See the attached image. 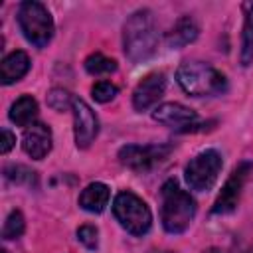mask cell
<instances>
[{"instance_id": "cell-27", "label": "cell", "mask_w": 253, "mask_h": 253, "mask_svg": "<svg viewBox=\"0 0 253 253\" xmlns=\"http://www.w3.org/2000/svg\"><path fill=\"white\" fill-rule=\"evenodd\" d=\"M162 253H168V251H162Z\"/></svg>"}, {"instance_id": "cell-13", "label": "cell", "mask_w": 253, "mask_h": 253, "mask_svg": "<svg viewBox=\"0 0 253 253\" xmlns=\"http://www.w3.org/2000/svg\"><path fill=\"white\" fill-rule=\"evenodd\" d=\"M30 69V57L26 51L22 49H16L12 51L10 55H6L0 63V81L4 85H10V83H16L20 81Z\"/></svg>"}, {"instance_id": "cell-19", "label": "cell", "mask_w": 253, "mask_h": 253, "mask_svg": "<svg viewBox=\"0 0 253 253\" xmlns=\"http://www.w3.org/2000/svg\"><path fill=\"white\" fill-rule=\"evenodd\" d=\"M24 229H26L24 215L16 210V211H12V213L6 217L4 227H2V237H4V239H16V237H20V235L24 233Z\"/></svg>"}, {"instance_id": "cell-1", "label": "cell", "mask_w": 253, "mask_h": 253, "mask_svg": "<svg viewBox=\"0 0 253 253\" xmlns=\"http://www.w3.org/2000/svg\"><path fill=\"white\" fill-rule=\"evenodd\" d=\"M158 45V34L154 28L152 14L148 10L134 12L126 22L123 30V47L130 61L138 63L148 59Z\"/></svg>"}, {"instance_id": "cell-18", "label": "cell", "mask_w": 253, "mask_h": 253, "mask_svg": "<svg viewBox=\"0 0 253 253\" xmlns=\"http://www.w3.org/2000/svg\"><path fill=\"white\" fill-rule=\"evenodd\" d=\"M85 69L91 75H107L117 69V61L111 57H105L103 53H91L85 59Z\"/></svg>"}, {"instance_id": "cell-24", "label": "cell", "mask_w": 253, "mask_h": 253, "mask_svg": "<svg viewBox=\"0 0 253 253\" xmlns=\"http://www.w3.org/2000/svg\"><path fill=\"white\" fill-rule=\"evenodd\" d=\"M16 144V136L14 132H10L8 128H2V140H0V152L2 154H8L12 150V146Z\"/></svg>"}, {"instance_id": "cell-9", "label": "cell", "mask_w": 253, "mask_h": 253, "mask_svg": "<svg viewBox=\"0 0 253 253\" xmlns=\"http://www.w3.org/2000/svg\"><path fill=\"white\" fill-rule=\"evenodd\" d=\"M152 119L166 125V126H172L180 132H188V130H194V126H200V125H196L198 123L196 111H192L190 107H184L180 103L158 105L152 111Z\"/></svg>"}, {"instance_id": "cell-21", "label": "cell", "mask_w": 253, "mask_h": 253, "mask_svg": "<svg viewBox=\"0 0 253 253\" xmlns=\"http://www.w3.org/2000/svg\"><path fill=\"white\" fill-rule=\"evenodd\" d=\"M117 93H119V89L111 81H97L93 85V89H91V95H93V99L97 103H109V101H113L117 97Z\"/></svg>"}, {"instance_id": "cell-12", "label": "cell", "mask_w": 253, "mask_h": 253, "mask_svg": "<svg viewBox=\"0 0 253 253\" xmlns=\"http://www.w3.org/2000/svg\"><path fill=\"white\" fill-rule=\"evenodd\" d=\"M22 148L28 156L34 160L45 158V154L51 150V130L43 123H34L24 130L22 136Z\"/></svg>"}, {"instance_id": "cell-26", "label": "cell", "mask_w": 253, "mask_h": 253, "mask_svg": "<svg viewBox=\"0 0 253 253\" xmlns=\"http://www.w3.org/2000/svg\"><path fill=\"white\" fill-rule=\"evenodd\" d=\"M2 253H8V251H6V249H2Z\"/></svg>"}, {"instance_id": "cell-3", "label": "cell", "mask_w": 253, "mask_h": 253, "mask_svg": "<svg viewBox=\"0 0 253 253\" xmlns=\"http://www.w3.org/2000/svg\"><path fill=\"white\" fill-rule=\"evenodd\" d=\"M176 79L180 87L192 97L219 95L227 89L223 73L204 61H184L176 71Z\"/></svg>"}, {"instance_id": "cell-4", "label": "cell", "mask_w": 253, "mask_h": 253, "mask_svg": "<svg viewBox=\"0 0 253 253\" xmlns=\"http://www.w3.org/2000/svg\"><path fill=\"white\" fill-rule=\"evenodd\" d=\"M18 24L26 40L36 47H45L53 36V18L42 2H22L18 10Z\"/></svg>"}, {"instance_id": "cell-23", "label": "cell", "mask_w": 253, "mask_h": 253, "mask_svg": "<svg viewBox=\"0 0 253 253\" xmlns=\"http://www.w3.org/2000/svg\"><path fill=\"white\" fill-rule=\"evenodd\" d=\"M97 235H99V231H97V227H93V225H81L79 229H77V239L87 247V249H97Z\"/></svg>"}, {"instance_id": "cell-14", "label": "cell", "mask_w": 253, "mask_h": 253, "mask_svg": "<svg viewBox=\"0 0 253 253\" xmlns=\"http://www.w3.org/2000/svg\"><path fill=\"white\" fill-rule=\"evenodd\" d=\"M109 196H111V192H109V188H107L105 184L93 182V184H89V186L81 192V196H79V206H81L85 211L101 213V211L105 210L107 202H109Z\"/></svg>"}, {"instance_id": "cell-10", "label": "cell", "mask_w": 253, "mask_h": 253, "mask_svg": "<svg viewBox=\"0 0 253 253\" xmlns=\"http://www.w3.org/2000/svg\"><path fill=\"white\" fill-rule=\"evenodd\" d=\"M73 125H75V144L79 148H87L99 132V121L91 111V107L77 97L73 101Z\"/></svg>"}, {"instance_id": "cell-17", "label": "cell", "mask_w": 253, "mask_h": 253, "mask_svg": "<svg viewBox=\"0 0 253 253\" xmlns=\"http://www.w3.org/2000/svg\"><path fill=\"white\" fill-rule=\"evenodd\" d=\"M196 38H198V26L190 18H184L172 28V32L168 34L166 42H168L170 47H184L190 42H194Z\"/></svg>"}, {"instance_id": "cell-7", "label": "cell", "mask_w": 253, "mask_h": 253, "mask_svg": "<svg viewBox=\"0 0 253 253\" xmlns=\"http://www.w3.org/2000/svg\"><path fill=\"white\" fill-rule=\"evenodd\" d=\"M172 146L170 144H126L119 150V160L130 170L144 172L152 168L154 164L162 162L170 154Z\"/></svg>"}, {"instance_id": "cell-16", "label": "cell", "mask_w": 253, "mask_h": 253, "mask_svg": "<svg viewBox=\"0 0 253 253\" xmlns=\"http://www.w3.org/2000/svg\"><path fill=\"white\" fill-rule=\"evenodd\" d=\"M243 32H241V51L239 59L243 67H249L253 63V2L243 4Z\"/></svg>"}, {"instance_id": "cell-11", "label": "cell", "mask_w": 253, "mask_h": 253, "mask_svg": "<svg viewBox=\"0 0 253 253\" xmlns=\"http://www.w3.org/2000/svg\"><path fill=\"white\" fill-rule=\"evenodd\" d=\"M166 89V77L162 73H150L146 75L134 89L132 93V105L136 111H146L148 107H152Z\"/></svg>"}, {"instance_id": "cell-25", "label": "cell", "mask_w": 253, "mask_h": 253, "mask_svg": "<svg viewBox=\"0 0 253 253\" xmlns=\"http://www.w3.org/2000/svg\"><path fill=\"white\" fill-rule=\"evenodd\" d=\"M204 253H223L221 249H217V247H210V249H206Z\"/></svg>"}, {"instance_id": "cell-6", "label": "cell", "mask_w": 253, "mask_h": 253, "mask_svg": "<svg viewBox=\"0 0 253 253\" xmlns=\"http://www.w3.org/2000/svg\"><path fill=\"white\" fill-rule=\"evenodd\" d=\"M223 166V160H221V154L213 148H208L204 152H200L198 156H194L188 164H186V170H184V176H186V182L192 190L196 192H206L210 190L217 176H219V170Z\"/></svg>"}, {"instance_id": "cell-22", "label": "cell", "mask_w": 253, "mask_h": 253, "mask_svg": "<svg viewBox=\"0 0 253 253\" xmlns=\"http://www.w3.org/2000/svg\"><path fill=\"white\" fill-rule=\"evenodd\" d=\"M34 174H36V172L28 170L26 166H20V164L6 166V170H4V176H6L10 182H14V184H22V182L32 184V182L36 180V176H34Z\"/></svg>"}, {"instance_id": "cell-5", "label": "cell", "mask_w": 253, "mask_h": 253, "mask_svg": "<svg viewBox=\"0 0 253 253\" xmlns=\"http://www.w3.org/2000/svg\"><path fill=\"white\" fill-rule=\"evenodd\" d=\"M113 213L117 221L132 235H144L152 225V213L148 206L132 192H119L113 202Z\"/></svg>"}, {"instance_id": "cell-15", "label": "cell", "mask_w": 253, "mask_h": 253, "mask_svg": "<svg viewBox=\"0 0 253 253\" xmlns=\"http://www.w3.org/2000/svg\"><path fill=\"white\" fill-rule=\"evenodd\" d=\"M38 117V103L32 95H22L20 99L14 101L10 107V121L18 126H30L34 125V119Z\"/></svg>"}, {"instance_id": "cell-8", "label": "cell", "mask_w": 253, "mask_h": 253, "mask_svg": "<svg viewBox=\"0 0 253 253\" xmlns=\"http://www.w3.org/2000/svg\"><path fill=\"white\" fill-rule=\"evenodd\" d=\"M251 168H253V164H251L249 160L239 162V164L233 168V172H231V176L227 178L225 186L221 188L217 200L213 202V208H211L213 213H229V211L235 210V206H237V202H239L241 188H243V184H245L247 174L251 172Z\"/></svg>"}, {"instance_id": "cell-2", "label": "cell", "mask_w": 253, "mask_h": 253, "mask_svg": "<svg viewBox=\"0 0 253 253\" xmlns=\"http://www.w3.org/2000/svg\"><path fill=\"white\" fill-rule=\"evenodd\" d=\"M160 194H162V208H160L162 227L174 235L186 231L196 215L194 198L188 192H184L176 180L164 182Z\"/></svg>"}, {"instance_id": "cell-20", "label": "cell", "mask_w": 253, "mask_h": 253, "mask_svg": "<svg viewBox=\"0 0 253 253\" xmlns=\"http://www.w3.org/2000/svg\"><path fill=\"white\" fill-rule=\"evenodd\" d=\"M73 101L75 97L65 91V89H51L47 93V105L53 109V111H67V109H73Z\"/></svg>"}, {"instance_id": "cell-28", "label": "cell", "mask_w": 253, "mask_h": 253, "mask_svg": "<svg viewBox=\"0 0 253 253\" xmlns=\"http://www.w3.org/2000/svg\"><path fill=\"white\" fill-rule=\"evenodd\" d=\"M247 253H253V251H247Z\"/></svg>"}]
</instances>
